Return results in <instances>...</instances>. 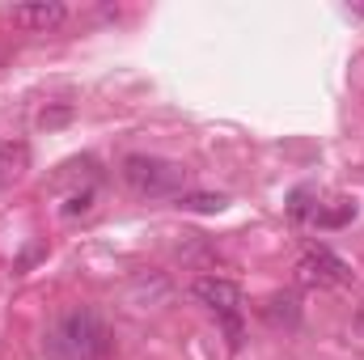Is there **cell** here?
Wrapping results in <instances>:
<instances>
[{"mask_svg":"<svg viewBox=\"0 0 364 360\" xmlns=\"http://www.w3.org/2000/svg\"><path fill=\"white\" fill-rule=\"evenodd\" d=\"M51 348L64 360H102L110 352V327L97 309L81 305V309L60 318V327L51 335Z\"/></svg>","mask_w":364,"mask_h":360,"instance_id":"6da1fadb","label":"cell"},{"mask_svg":"<svg viewBox=\"0 0 364 360\" xmlns=\"http://www.w3.org/2000/svg\"><path fill=\"white\" fill-rule=\"evenodd\" d=\"M123 182L144 199H166V195H182L186 170L178 162H166V157L132 153V157H123Z\"/></svg>","mask_w":364,"mask_h":360,"instance_id":"7a4b0ae2","label":"cell"},{"mask_svg":"<svg viewBox=\"0 0 364 360\" xmlns=\"http://www.w3.org/2000/svg\"><path fill=\"white\" fill-rule=\"evenodd\" d=\"M191 297H195L199 305H208V309L225 322L229 344L242 348V305H246L242 284H233V280H225V275H199V280L191 284Z\"/></svg>","mask_w":364,"mask_h":360,"instance_id":"3957f363","label":"cell"},{"mask_svg":"<svg viewBox=\"0 0 364 360\" xmlns=\"http://www.w3.org/2000/svg\"><path fill=\"white\" fill-rule=\"evenodd\" d=\"M296 275H301V284H318V288H335V284H348L352 280V268L335 255V250H326V246H314V250H305V259L296 263Z\"/></svg>","mask_w":364,"mask_h":360,"instance_id":"277c9868","label":"cell"},{"mask_svg":"<svg viewBox=\"0 0 364 360\" xmlns=\"http://www.w3.org/2000/svg\"><path fill=\"white\" fill-rule=\"evenodd\" d=\"M64 17H68V9L64 4H17L13 9V21L21 26V30H34V34H47V30H55V26H64Z\"/></svg>","mask_w":364,"mask_h":360,"instance_id":"5b68a950","label":"cell"},{"mask_svg":"<svg viewBox=\"0 0 364 360\" xmlns=\"http://www.w3.org/2000/svg\"><path fill=\"white\" fill-rule=\"evenodd\" d=\"M259 314H263V322H272L275 331L279 327H296L301 322V301H296V292H272L263 305H259Z\"/></svg>","mask_w":364,"mask_h":360,"instance_id":"8992f818","label":"cell"},{"mask_svg":"<svg viewBox=\"0 0 364 360\" xmlns=\"http://www.w3.org/2000/svg\"><path fill=\"white\" fill-rule=\"evenodd\" d=\"M30 170V149L21 140H0V186H13Z\"/></svg>","mask_w":364,"mask_h":360,"instance_id":"52a82bcc","label":"cell"},{"mask_svg":"<svg viewBox=\"0 0 364 360\" xmlns=\"http://www.w3.org/2000/svg\"><path fill=\"white\" fill-rule=\"evenodd\" d=\"M309 216H314V225H318V229H339V225H348V221L356 216V199H335L331 208H322V203H318Z\"/></svg>","mask_w":364,"mask_h":360,"instance_id":"ba28073f","label":"cell"},{"mask_svg":"<svg viewBox=\"0 0 364 360\" xmlns=\"http://www.w3.org/2000/svg\"><path fill=\"white\" fill-rule=\"evenodd\" d=\"M229 199L225 195H208V191H199V195H178V208H191V212H220Z\"/></svg>","mask_w":364,"mask_h":360,"instance_id":"9c48e42d","label":"cell"},{"mask_svg":"<svg viewBox=\"0 0 364 360\" xmlns=\"http://www.w3.org/2000/svg\"><path fill=\"white\" fill-rule=\"evenodd\" d=\"M93 203V191H81V195H73L68 203H64V216H77V212H90Z\"/></svg>","mask_w":364,"mask_h":360,"instance_id":"30bf717a","label":"cell"},{"mask_svg":"<svg viewBox=\"0 0 364 360\" xmlns=\"http://www.w3.org/2000/svg\"><path fill=\"white\" fill-rule=\"evenodd\" d=\"M352 13H360V17H364V4H352Z\"/></svg>","mask_w":364,"mask_h":360,"instance_id":"8fae6325","label":"cell"}]
</instances>
